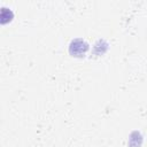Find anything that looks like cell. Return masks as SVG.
Segmentation results:
<instances>
[{"mask_svg":"<svg viewBox=\"0 0 147 147\" xmlns=\"http://www.w3.org/2000/svg\"><path fill=\"white\" fill-rule=\"evenodd\" d=\"M142 145V136L138 131H133L129 138V147H141Z\"/></svg>","mask_w":147,"mask_h":147,"instance_id":"2","label":"cell"},{"mask_svg":"<svg viewBox=\"0 0 147 147\" xmlns=\"http://www.w3.org/2000/svg\"><path fill=\"white\" fill-rule=\"evenodd\" d=\"M88 49V44L82 38H76L70 42L69 53L76 57H83Z\"/></svg>","mask_w":147,"mask_h":147,"instance_id":"1","label":"cell"}]
</instances>
